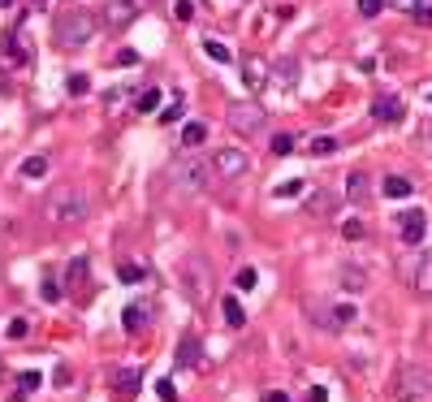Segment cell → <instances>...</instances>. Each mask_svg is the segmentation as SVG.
I'll list each match as a JSON object with an SVG mask.
<instances>
[{
	"label": "cell",
	"mask_w": 432,
	"mask_h": 402,
	"mask_svg": "<svg viewBox=\"0 0 432 402\" xmlns=\"http://www.w3.org/2000/svg\"><path fill=\"white\" fill-rule=\"evenodd\" d=\"M407 281L415 294H432V251H415L407 264Z\"/></svg>",
	"instance_id": "ba28073f"
},
{
	"label": "cell",
	"mask_w": 432,
	"mask_h": 402,
	"mask_svg": "<svg viewBox=\"0 0 432 402\" xmlns=\"http://www.w3.org/2000/svg\"><path fill=\"white\" fill-rule=\"evenodd\" d=\"M104 104H108V112H117V108L125 104V87H117V91H108V95H104Z\"/></svg>",
	"instance_id": "74e56055"
},
{
	"label": "cell",
	"mask_w": 432,
	"mask_h": 402,
	"mask_svg": "<svg viewBox=\"0 0 432 402\" xmlns=\"http://www.w3.org/2000/svg\"><path fill=\"white\" fill-rule=\"evenodd\" d=\"M380 190H385V199H407L411 190H415V182H411V178H402V173H393V178L380 182Z\"/></svg>",
	"instance_id": "d6986e66"
},
{
	"label": "cell",
	"mask_w": 432,
	"mask_h": 402,
	"mask_svg": "<svg viewBox=\"0 0 432 402\" xmlns=\"http://www.w3.org/2000/svg\"><path fill=\"white\" fill-rule=\"evenodd\" d=\"M342 281H346V290H350V294H359V290H363V272H359V268H342Z\"/></svg>",
	"instance_id": "f546056e"
},
{
	"label": "cell",
	"mask_w": 432,
	"mask_h": 402,
	"mask_svg": "<svg viewBox=\"0 0 432 402\" xmlns=\"http://www.w3.org/2000/svg\"><path fill=\"white\" fill-rule=\"evenodd\" d=\"M264 402H290V398H285V394H281V390H273V394H268V398H264Z\"/></svg>",
	"instance_id": "c3c4849f"
},
{
	"label": "cell",
	"mask_w": 432,
	"mask_h": 402,
	"mask_svg": "<svg viewBox=\"0 0 432 402\" xmlns=\"http://www.w3.org/2000/svg\"><path fill=\"white\" fill-rule=\"evenodd\" d=\"M307 398H311V402H325L329 394H325V385H311V394H307Z\"/></svg>",
	"instance_id": "bcb514c9"
},
{
	"label": "cell",
	"mask_w": 432,
	"mask_h": 402,
	"mask_svg": "<svg viewBox=\"0 0 432 402\" xmlns=\"http://www.w3.org/2000/svg\"><path fill=\"white\" fill-rule=\"evenodd\" d=\"M26 61H30V52H26V48L18 43V39H5V43H0V66H26Z\"/></svg>",
	"instance_id": "ac0fdd59"
},
{
	"label": "cell",
	"mask_w": 432,
	"mask_h": 402,
	"mask_svg": "<svg viewBox=\"0 0 432 402\" xmlns=\"http://www.w3.org/2000/svg\"><path fill=\"white\" fill-rule=\"evenodd\" d=\"M83 281H87V255H74L70 268H65V285H70V290H78Z\"/></svg>",
	"instance_id": "44dd1931"
},
{
	"label": "cell",
	"mask_w": 432,
	"mask_h": 402,
	"mask_svg": "<svg viewBox=\"0 0 432 402\" xmlns=\"http://www.w3.org/2000/svg\"><path fill=\"white\" fill-rule=\"evenodd\" d=\"M212 169H216V182H238V178L251 169V160H247L243 148H220V152L212 156Z\"/></svg>",
	"instance_id": "52a82bcc"
},
{
	"label": "cell",
	"mask_w": 432,
	"mask_h": 402,
	"mask_svg": "<svg viewBox=\"0 0 432 402\" xmlns=\"http://www.w3.org/2000/svg\"><path fill=\"white\" fill-rule=\"evenodd\" d=\"M138 5H143V0H108V5H104V22L113 26V30L130 26L138 18Z\"/></svg>",
	"instance_id": "30bf717a"
},
{
	"label": "cell",
	"mask_w": 432,
	"mask_h": 402,
	"mask_svg": "<svg viewBox=\"0 0 432 402\" xmlns=\"http://www.w3.org/2000/svg\"><path fill=\"white\" fill-rule=\"evenodd\" d=\"M298 74H302V66L294 57H281V61H268V78H273L277 87H294L298 83Z\"/></svg>",
	"instance_id": "7c38bea8"
},
{
	"label": "cell",
	"mask_w": 432,
	"mask_h": 402,
	"mask_svg": "<svg viewBox=\"0 0 432 402\" xmlns=\"http://www.w3.org/2000/svg\"><path fill=\"white\" fill-rule=\"evenodd\" d=\"M173 13H178V22H190L195 18V0H173Z\"/></svg>",
	"instance_id": "1f68e13d"
},
{
	"label": "cell",
	"mask_w": 432,
	"mask_h": 402,
	"mask_svg": "<svg viewBox=\"0 0 432 402\" xmlns=\"http://www.w3.org/2000/svg\"><path fill=\"white\" fill-rule=\"evenodd\" d=\"M48 173V156H30V160H22V178H43Z\"/></svg>",
	"instance_id": "484cf974"
},
{
	"label": "cell",
	"mask_w": 432,
	"mask_h": 402,
	"mask_svg": "<svg viewBox=\"0 0 432 402\" xmlns=\"http://www.w3.org/2000/svg\"><path fill=\"white\" fill-rule=\"evenodd\" d=\"M428 100H432V91H428Z\"/></svg>",
	"instance_id": "f5cc1de1"
},
{
	"label": "cell",
	"mask_w": 432,
	"mask_h": 402,
	"mask_svg": "<svg viewBox=\"0 0 432 402\" xmlns=\"http://www.w3.org/2000/svg\"><path fill=\"white\" fill-rule=\"evenodd\" d=\"M18 385H22V390H35V385H39V372H22Z\"/></svg>",
	"instance_id": "7bdbcfd3"
},
{
	"label": "cell",
	"mask_w": 432,
	"mask_h": 402,
	"mask_svg": "<svg viewBox=\"0 0 432 402\" xmlns=\"http://www.w3.org/2000/svg\"><path fill=\"white\" fill-rule=\"evenodd\" d=\"M255 281H260V272H255V268H243V272H238V290H255Z\"/></svg>",
	"instance_id": "e575fe53"
},
{
	"label": "cell",
	"mask_w": 432,
	"mask_h": 402,
	"mask_svg": "<svg viewBox=\"0 0 432 402\" xmlns=\"http://www.w3.org/2000/svg\"><path fill=\"white\" fill-rule=\"evenodd\" d=\"M393 9H402V13H415V9H420V0H393Z\"/></svg>",
	"instance_id": "ee69618b"
},
{
	"label": "cell",
	"mask_w": 432,
	"mask_h": 402,
	"mask_svg": "<svg viewBox=\"0 0 432 402\" xmlns=\"http://www.w3.org/2000/svg\"><path fill=\"white\" fill-rule=\"evenodd\" d=\"M169 178L178 182L182 190H190V195H199V190H207V186L216 182V169H212V160H203V156H195V152H186V156L173 160Z\"/></svg>",
	"instance_id": "7a4b0ae2"
},
{
	"label": "cell",
	"mask_w": 432,
	"mask_h": 402,
	"mask_svg": "<svg viewBox=\"0 0 432 402\" xmlns=\"http://www.w3.org/2000/svg\"><path fill=\"white\" fill-rule=\"evenodd\" d=\"M225 325H229V329H243V325H247V312H243V303H238L234 294L225 299Z\"/></svg>",
	"instance_id": "cb8c5ba5"
},
{
	"label": "cell",
	"mask_w": 432,
	"mask_h": 402,
	"mask_svg": "<svg viewBox=\"0 0 432 402\" xmlns=\"http://www.w3.org/2000/svg\"><path fill=\"white\" fill-rule=\"evenodd\" d=\"M203 139H207V121H186V130H182V148H199Z\"/></svg>",
	"instance_id": "603a6c76"
},
{
	"label": "cell",
	"mask_w": 432,
	"mask_h": 402,
	"mask_svg": "<svg viewBox=\"0 0 432 402\" xmlns=\"http://www.w3.org/2000/svg\"><path fill=\"white\" fill-rule=\"evenodd\" d=\"M424 134H428V143H432V121H428V130H424Z\"/></svg>",
	"instance_id": "f907efd6"
},
{
	"label": "cell",
	"mask_w": 432,
	"mask_h": 402,
	"mask_svg": "<svg viewBox=\"0 0 432 402\" xmlns=\"http://www.w3.org/2000/svg\"><path fill=\"white\" fill-rule=\"evenodd\" d=\"M52 35H56V43H61V48L78 52L83 43H91V35H95V18H91L87 9H65V13L56 18Z\"/></svg>",
	"instance_id": "3957f363"
},
{
	"label": "cell",
	"mask_w": 432,
	"mask_h": 402,
	"mask_svg": "<svg viewBox=\"0 0 432 402\" xmlns=\"http://www.w3.org/2000/svg\"><path fill=\"white\" fill-rule=\"evenodd\" d=\"M134 108H138V112H156V108H160V91H156V87H147V91H138V100H134Z\"/></svg>",
	"instance_id": "4316f807"
},
{
	"label": "cell",
	"mask_w": 432,
	"mask_h": 402,
	"mask_svg": "<svg viewBox=\"0 0 432 402\" xmlns=\"http://www.w3.org/2000/svg\"><path fill=\"white\" fill-rule=\"evenodd\" d=\"M342 234L350 238V243H359V238H363L367 230H363V221H346V225H342Z\"/></svg>",
	"instance_id": "8d00e7d4"
},
{
	"label": "cell",
	"mask_w": 432,
	"mask_h": 402,
	"mask_svg": "<svg viewBox=\"0 0 432 402\" xmlns=\"http://www.w3.org/2000/svg\"><path fill=\"white\" fill-rule=\"evenodd\" d=\"M415 18H420V22H428V26H432V9H428V5H420V9H415Z\"/></svg>",
	"instance_id": "7dc6e473"
},
{
	"label": "cell",
	"mask_w": 432,
	"mask_h": 402,
	"mask_svg": "<svg viewBox=\"0 0 432 402\" xmlns=\"http://www.w3.org/2000/svg\"><path fill=\"white\" fill-rule=\"evenodd\" d=\"M48 217L56 225H78L91 217V199L83 186H56L52 195H48Z\"/></svg>",
	"instance_id": "6da1fadb"
},
{
	"label": "cell",
	"mask_w": 432,
	"mask_h": 402,
	"mask_svg": "<svg viewBox=\"0 0 432 402\" xmlns=\"http://www.w3.org/2000/svg\"><path fill=\"white\" fill-rule=\"evenodd\" d=\"M199 355H203V350H199L195 337H182V346H178V363H182V368H199Z\"/></svg>",
	"instance_id": "7402d4cb"
},
{
	"label": "cell",
	"mask_w": 432,
	"mask_h": 402,
	"mask_svg": "<svg viewBox=\"0 0 432 402\" xmlns=\"http://www.w3.org/2000/svg\"><path fill=\"white\" fill-rule=\"evenodd\" d=\"M56 294H61V290H56V281H43V299H48V303H56Z\"/></svg>",
	"instance_id": "f6af8a7d"
},
{
	"label": "cell",
	"mask_w": 432,
	"mask_h": 402,
	"mask_svg": "<svg viewBox=\"0 0 432 402\" xmlns=\"http://www.w3.org/2000/svg\"><path fill=\"white\" fill-rule=\"evenodd\" d=\"M48 5V0H30V9H43Z\"/></svg>",
	"instance_id": "681fc988"
},
{
	"label": "cell",
	"mask_w": 432,
	"mask_h": 402,
	"mask_svg": "<svg viewBox=\"0 0 432 402\" xmlns=\"http://www.w3.org/2000/svg\"><path fill=\"white\" fill-rule=\"evenodd\" d=\"M346 199L350 203H367L372 199V178H367V173H350L346 178Z\"/></svg>",
	"instance_id": "2e32d148"
},
{
	"label": "cell",
	"mask_w": 432,
	"mask_h": 402,
	"mask_svg": "<svg viewBox=\"0 0 432 402\" xmlns=\"http://www.w3.org/2000/svg\"><path fill=\"white\" fill-rule=\"evenodd\" d=\"M117 66H138V52H130V48H121V52H117Z\"/></svg>",
	"instance_id": "b9f144b4"
},
{
	"label": "cell",
	"mask_w": 432,
	"mask_h": 402,
	"mask_svg": "<svg viewBox=\"0 0 432 402\" xmlns=\"http://www.w3.org/2000/svg\"><path fill=\"white\" fill-rule=\"evenodd\" d=\"M108 381H113V390H117L121 398H134L143 372H138V368H113V372H108Z\"/></svg>",
	"instance_id": "4fadbf2b"
},
{
	"label": "cell",
	"mask_w": 432,
	"mask_h": 402,
	"mask_svg": "<svg viewBox=\"0 0 432 402\" xmlns=\"http://www.w3.org/2000/svg\"><path fill=\"white\" fill-rule=\"evenodd\" d=\"M307 152H311V156H333V152H338V139L320 134V139H311V143H307Z\"/></svg>",
	"instance_id": "83f0119b"
},
{
	"label": "cell",
	"mask_w": 432,
	"mask_h": 402,
	"mask_svg": "<svg viewBox=\"0 0 432 402\" xmlns=\"http://www.w3.org/2000/svg\"><path fill=\"white\" fill-rule=\"evenodd\" d=\"M26 333H30V320H26V316H13V325H9V337L18 342V337H26Z\"/></svg>",
	"instance_id": "d6a6232c"
},
{
	"label": "cell",
	"mask_w": 432,
	"mask_h": 402,
	"mask_svg": "<svg viewBox=\"0 0 432 402\" xmlns=\"http://www.w3.org/2000/svg\"><path fill=\"white\" fill-rule=\"evenodd\" d=\"M398 234H402L407 247H420L424 234H428V212H424V208H411V212H402V217H398Z\"/></svg>",
	"instance_id": "9c48e42d"
},
{
	"label": "cell",
	"mask_w": 432,
	"mask_h": 402,
	"mask_svg": "<svg viewBox=\"0 0 432 402\" xmlns=\"http://www.w3.org/2000/svg\"><path fill=\"white\" fill-rule=\"evenodd\" d=\"M294 148H298L294 134H273V156H290Z\"/></svg>",
	"instance_id": "f1b7e54d"
},
{
	"label": "cell",
	"mask_w": 432,
	"mask_h": 402,
	"mask_svg": "<svg viewBox=\"0 0 432 402\" xmlns=\"http://www.w3.org/2000/svg\"><path fill=\"white\" fill-rule=\"evenodd\" d=\"M203 52H207V57H212V61H216V66H229V61H234V52H229V48H225V43H220V39H203Z\"/></svg>",
	"instance_id": "d4e9b609"
},
{
	"label": "cell",
	"mask_w": 432,
	"mask_h": 402,
	"mask_svg": "<svg viewBox=\"0 0 432 402\" xmlns=\"http://www.w3.org/2000/svg\"><path fill=\"white\" fill-rule=\"evenodd\" d=\"M147 316H152L147 303H130V308L121 312V329L125 333H143V329H147Z\"/></svg>",
	"instance_id": "9a60e30c"
},
{
	"label": "cell",
	"mask_w": 432,
	"mask_h": 402,
	"mask_svg": "<svg viewBox=\"0 0 432 402\" xmlns=\"http://www.w3.org/2000/svg\"><path fill=\"white\" fill-rule=\"evenodd\" d=\"M5 5H9V0H0V9H5Z\"/></svg>",
	"instance_id": "816d5d0a"
},
{
	"label": "cell",
	"mask_w": 432,
	"mask_h": 402,
	"mask_svg": "<svg viewBox=\"0 0 432 402\" xmlns=\"http://www.w3.org/2000/svg\"><path fill=\"white\" fill-rule=\"evenodd\" d=\"M359 312H355V303H338V308L329 312V329H346V325H355Z\"/></svg>",
	"instance_id": "ffe728a7"
},
{
	"label": "cell",
	"mask_w": 432,
	"mask_h": 402,
	"mask_svg": "<svg viewBox=\"0 0 432 402\" xmlns=\"http://www.w3.org/2000/svg\"><path fill=\"white\" fill-rule=\"evenodd\" d=\"M333 208H338V195H333L329 186H316L307 199H302V212L307 217H333Z\"/></svg>",
	"instance_id": "8fae6325"
},
{
	"label": "cell",
	"mask_w": 432,
	"mask_h": 402,
	"mask_svg": "<svg viewBox=\"0 0 432 402\" xmlns=\"http://www.w3.org/2000/svg\"><path fill=\"white\" fill-rule=\"evenodd\" d=\"M182 285L190 303H207L212 299V264L203 260V255H186L182 260Z\"/></svg>",
	"instance_id": "277c9868"
},
{
	"label": "cell",
	"mask_w": 432,
	"mask_h": 402,
	"mask_svg": "<svg viewBox=\"0 0 432 402\" xmlns=\"http://www.w3.org/2000/svg\"><path fill=\"white\" fill-rule=\"evenodd\" d=\"M182 112H186V108H182V100H173L165 112H160V117H165V121H182Z\"/></svg>",
	"instance_id": "60d3db41"
},
{
	"label": "cell",
	"mask_w": 432,
	"mask_h": 402,
	"mask_svg": "<svg viewBox=\"0 0 432 402\" xmlns=\"http://www.w3.org/2000/svg\"><path fill=\"white\" fill-rule=\"evenodd\" d=\"M380 9H385V0H359V13H363V18H376Z\"/></svg>",
	"instance_id": "f35d334b"
},
{
	"label": "cell",
	"mask_w": 432,
	"mask_h": 402,
	"mask_svg": "<svg viewBox=\"0 0 432 402\" xmlns=\"http://www.w3.org/2000/svg\"><path fill=\"white\" fill-rule=\"evenodd\" d=\"M91 83H87V74H70V95H87Z\"/></svg>",
	"instance_id": "d590c367"
},
{
	"label": "cell",
	"mask_w": 432,
	"mask_h": 402,
	"mask_svg": "<svg viewBox=\"0 0 432 402\" xmlns=\"http://www.w3.org/2000/svg\"><path fill=\"white\" fill-rule=\"evenodd\" d=\"M294 195H302V178H290L277 186V199H294Z\"/></svg>",
	"instance_id": "4dcf8cb0"
},
{
	"label": "cell",
	"mask_w": 432,
	"mask_h": 402,
	"mask_svg": "<svg viewBox=\"0 0 432 402\" xmlns=\"http://www.w3.org/2000/svg\"><path fill=\"white\" fill-rule=\"evenodd\" d=\"M402 100L398 95H380V100H372V117L376 121H385V125H393V121H402Z\"/></svg>",
	"instance_id": "5bb4252c"
},
{
	"label": "cell",
	"mask_w": 432,
	"mask_h": 402,
	"mask_svg": "<svg viewBox=\"0 0 432 402\" xmlns=\"http://www.w3.org/2000/svg\"><path fill=\"white\" fill-rule=\"evenodd\" d=\"M225 121H229V130H238V134H260L264 130V108L255 100H238V104L225 108Z\"/></svg>",
	"instance_id": "8992f818"
},
{
	"label": "cell",
	"mask_w": 432,
	"mask_h": 402,
	"mask_svg": "<svg viewBox=\"0 0 432 402\" xmlns=\"http://www.w3.org/2000/svg\"><path fill=\"white\" fill-rule=\"evenodd\" d=\"M117 277H121V281H143V264H121Z\"/></svg>",
	"instance_id": "836d02e7"
},
{
	"label": "cell",
	"mask_w": 432,
	"mask_h": 402,
	"mask_svg": "<svg viewBox=\"0 0 432 402\" xmlns=\"http://www.w3.org/2000/svg\"><path fill=\"white\" fill-rule=\"evenodd\" d=\"M432 390V372L420 363H402L398 368V376H393V398L398 402H415V398H424Z\"/></svg>",
	"instance_id": "5b68a950"
},
{
	"label": "cell",
	"mask_w": 432,
	"mask_h": 402,
	"mask_svg": "<svg viewBox=\"0 0 432 402\" xmlns=\"http://www.w3.org/2000/svg\"><path fill=\"white\" fill-rule=\"evenodd\" d=\"M243 83H247V87L268 83V61H260V57H243Z\"/></svg>",
	"instance_id": "e0dca14e"
},
{
	"label": "cell",
	"mask_w": 432,
	"mask_h": 402,
	"mask_svg": "<svg viewBox=\"0 0 432 402\" xmlns=\"http://www.w3.org/2000/svg\"><path fill=\"white\" fill-rule=\"evenodd\" d=\"M156 394H160V402H178V390H173V381H160V385H156Z\"/></svg>",
	"instance_id": "ab89813d"
}]
</instances>
